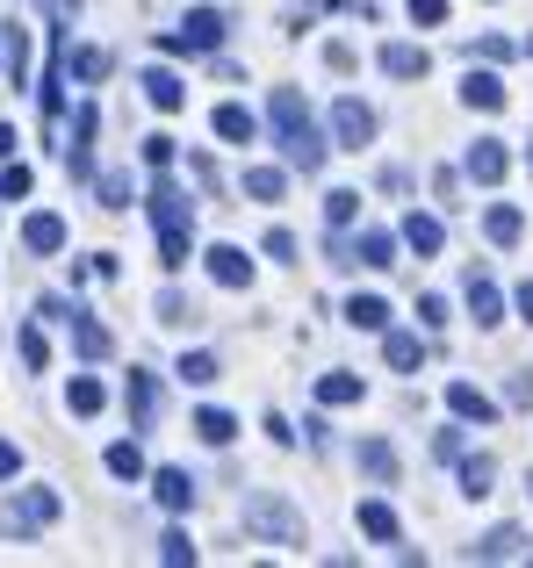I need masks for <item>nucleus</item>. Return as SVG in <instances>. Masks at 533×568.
Listing matches in <instances>:
<instances>
[{
    "label": "nucleus",
    "instance_id": "obj_1",
    "mask_svg": "<svg viewBox=\"0 0 533 568\" xmlns=\"http://www.w3.org/2000/svg\"><path fill=\"white\" fill-rule=\"evenodd\" d=\"M152 223H159V266H188V245H195V216H188V194L173 181L152 187Z\"/></svg>",
    "mask_w": 533,
    "mask_h": 568
},
{
    "label": "nucleus",
    "instance_id": "obj_2",
    "mask_svg": "<svg viewBox=\"0 0 533 568\" xmlns=\"http://www.w3.org/2000/svg\"><path fill=\"white\" fill-rule=\"evenodd\" d=\"M239 518H245V532H260V540H274V547H303V511H295L289 497H274V489H253Z\"/></svg>",
    "mask_w": 533,
    "mask_h": 568
},
{
    "label": "nucleus",
    "instance_id": "obj_3",
    "mask_svg": "<svg viewBox=\"0 0 533 568\" xmlns=\"http://www.w3.org/2000/svg\"><path fill=\"white\" fill-rule=\"evenodd\" d=\"M224 37H231L224 14H217V8H195L181 29H167V37H159V51H173V58H181V51H224Z\"/></svg>",
    "mask_w": 533,
    "mask_h": 568
},
{
    "label": "nucleus",
    "instance_id": "obj_4",
    "mask_svg": "<svg viewBox=\"0 0 533 568\" xmlns=\"http://www.w3.org/2000/svg\"><path fill=\"white\" fill-rule=\"evenodd\" d=\"M332 138L346 144V152L375 144V109H368V101H353V94H339V101H332Z\"/></svg>",
    "mask_w": 533,
    "mask_h": 568
},
{
    "label": "nucleus",
    "instance_id": "obj_5",
    "mask_svg": "<svg viewBox=\"0 0 533 568\" xmlns=\"http://www.w3.org/2000/svg\"><path fill=\"white\" fill-rule=\"evenodd\" d=\"M58 518V489H22V497L8 504V518H0V526L8 532H43Z\"/></svg>",
    "mask_w": 533,
    "mask_h": 568
},
{
    "label": "nucleus",
    "instance_id": "obj_6",
    "mask_svg": "<svg viewBox=\"0 0 533 568\" xmlns=\"http://www.w3.org/2000/svg\"><path fill=\"white\" fill-rule=\"evenodd\" d=\"M123 410H130V432H152V417H159V382L144 375V367H130V382H123Z\"/></svg>",
    "mask_w": 533,
    "mask_h": 568
},
{
    "label": "nucleus",
    "instance_id": "obj_7",
    "mask_svg": "<svg viewBox=\"0 0 533 568\" xmlns=\"http://www.w3.org/2000/svg\"><path fill=\"white\" fill-rule=\"evenodd\" d=\"M281 166H289V173H318L324 166V138H318V130H281Z\"/></svg>",
    "mask_w": 533,
    "mask_h": 568
},
{
    "label": "nucleus",
    "instance_id": "obj_8",
    "mask_svg": "<svg viewBox=\"0 0 533 568\" xmlns=\"http://www.w3.org/2000/svg\"><path fill=\"white\" fill-rule=\"evenodd\" d=\"M505 166H512V159H505V144H497V138H476V144H469V181H476V187H497V181H505Z\"/></svg>",
    "mask_w": 533,
    "mask_h": 568
},
{
    "label": "nucleus",
    "instance_id": "obj_9",
    "mask_svg": "<svg viewBox=\"0 0 533 568\" xmlns=\"http://www.w3.org/2000/svg\"><path fill=\"white\" fill-rule=\"evenodd\" d=\"M533 547H526V532L520 526H497V532H483L476 547H469V561H526Z\"/></svg>",
    "mask_w": 533,
    "mask_h": 568
},
{
    "label": "nucleus",
    "instance_id": "obj_10",
    "mask_svg": "<svg viewBox=\"0 0 533 568\" xmlns=\"http://www.w3.org/2000/svg\"><path fill=\"white\" fill-rule=\"evenodd\" d=\"M462 295H469V317H476L483 332L505 317V295H497V281H491V274H476V266H469V288H462Z\"/></svg>",
    "mask_w": 533,
    "mask_h": 568
},
{
    "label": "nucleus",
    "instance_id": "obj_11",
    "mask_svg": "<svg viewBox=\"0 0 533 568\" xmlns=\"http://www.w3.org/2000/svg\"><path fill=\"white\" fill-rule=\"evenodd\" d=\"M202 260H210V281H217V288H245V281H253V260H245L239 245H210Z\"/></svg>",
    "mask_w": 533,
    "mask_h": 568
},
{
    "label": "nucleus",
    "instance_id": "obj_12",
    "mask_svg": "<svg viewBox=\"0 0 533 568\" xmlns=\"http://www.w3.org/2000/svg\"><path fill=\"white\" fill-rule=\"evenodd\" d=\"M447 410L462 417V425H491V417H497V403L483 396L476 382H447Z\"/></svg>",
    "mask_w": 533,
    "mask_h": 568
},
{
    "label": "nucleus",
    "instance_id": "obj_13",
    "mask_svg": "<svg viewBox=\"0 0 533 568\" xmlns=\"http://www.w3.org/2000/svg\"><path fill=\"white\" fill-rule=\"evenodd\" d=\"M382 72L390 80H425L433 58H425V43H382Z\"/></svg>",
    "mask_w": 533,
    "mask_h": 568
},
{
    "label": "nucleus",
    "instance_id": "obj_14",
    "mask_svg": "<svg viewBox=\"0 0 533 568\" xmlns=\"http://www.w3.org/2000/svg\"><path fill=\"white\" fill-rule=\"evenodd\" d=\"M210 123H217V138H224V144H253V138H260V115H253V109H239V101H224Z\"/></svg>",
    "mask_w": 533,
    "mask_h": 568
},
{
    "label": "nucleus",
    "instance_id": "obj_15",
    "mask_svg": "<svg viewBox=\"0 0 533 568\" xmlns=\"http://www.w3.org/2000/svg\"><path fill=\"white\" fill-rule=\"evenodd\" d=\"M22 245H29V252H66V216H51V209H37V216L22 223Z\"/></svg>",
    "mask_w": 533,
    "mask_h": 568
},
{
    "label": "nucleus",
    "instance_id": "obj_16",
    "mask_svg": "<svg viewBox=\"0 0 533 568\" xmlns=\"http://www.w3.org/2000/svg\"><path fill=\"white\" fill-rule=\"evenodd\" d=\"M462 101H469V109H483V115H497V109H505V80H497V72H469Z\"/></svg>",
    "mask_w": 533,
    "mask_h": 568
},
{
    "label": "nucleus",
    "instance_id": "obj_17",
    "mask_svg": "<svg viewBox=\"0 0 533 568\" xmlns=\"http://www.w3.org/2000/svg\"><path fill=\"white\" fill-rule=\"evenodd\" d=\"M404 245L419 252V260H433V252L447 245V231H440V216H419V209H411V216H404Z\"/></svg>",
    "mask_w": 533,
    "mask_h": 568
},
{
    "label": "nucleus",
    "instance_id": "obj_18",
    "mask_svg": "<svg viewBox=\"0 0 533 568\" xmlns=\"http://www.w3.org/2000/svg\"><path fill=\"white\" fill-rule=\"evenodd\" d=\"M152 497L167 504V511H188V504H195V483H188V468H159V475H152Z\"/></svg>",
    "mask_w": 533,
    "mask_h": 568
},
{
    "label": "nucleus",
    "instance_id": "obj_19",
    "mask_svg": "<svg viewBox=\"0 0 533 568\" xmlns=\"http://www.w3.org/2000/svg\"><path fill=\"white\" fill-rule=\"evenodd\" d=\"M66 332H72V346H80V353H87V361H109V346H115V338H109V332H101V324H94V317H87V310H72V324H66Z\"/></svg>",
    "mask_w": 533,
    "mask_h": 568
},
{
    "label": "nucleus",
    "instance_id": "obj_20",
    "mask_svg": "<svg viewBox=\"0 0 533 568\" xmlns=\"http://www.w3.org/2000/svg\"><path fill=\"white\" fill-rule=\"evenodd\" d=\"M353 460H361L375 483H396V446L390 439H361V446H353Z\"/></svg>",
    "mask_w": 533,
    "mask_h": 568
},
{
    "label": "nucleus",
    "instance_id": "obj_21",
    "mask_svg": "<svg viewBox=\"0 0 533 568\" xmlns=\"http://www.w3.org/2000/svg\"><path fill=\"white\" fill-rule=\"evenodd\" d=\"M346 324H353V332H390V303H382V295H353Z\"/></svg>",
    "mask_w": 533,
    "mask_h": 568
},
{
    "label": "nucleus",
    "instance_id": "obj_22",
    "mask_svg": "<svg viewBox=\"0 0 533 568\" xmlns=\"http://www.w3.org/2000/svg\"><path fill=\"white\" fill-rule=\"evenodd\" d=\"M144 101H152L159 115H173V109H181V101H188V87L173 80V72H144Z\"/></svg>",
    "mask_w": 533,
    "mask_h": 568
},
{
    "label": "nucleus",
    "instance_id": "obj_23",
    "mask_svg": "<svg viewBox=\"0 0 533 568\" xmlns=\"http://www.w3.org/2000/svg\"><path fill=\"white\" fill-rule=\"evenodd\" d=\"M159 324H167V332H195V324H202V310L188 303L181 288H167V295H159Z\"/></svg>",
    "mask_w": 533,
    "mask_h": 568
},
{
    "label": "nucleus",
    "instance_id": "obj_24",
    "mask_svg": "<svg viewBox=\"0 0 533 568\" xmlns=\"http://www.w3.org/2000/svg\"><path fill=\"white\" fill-rule=\"evenodd\" d=\"M382 353H390V367H396V375H419V361H425L419 332H390V338H382Z\"/></svg>",
    "mask_w": 533,
    "mask_h": 568
},
{
    "label": "nucleus",
    "instance_id": "obj_25",
    "mask_svg": "<svg viewBox=\"0 0 533 568\" xmlns=\"http://www.w3.org/2000/svg\"><path fill=\"white\" fill-rule=\"evenodd\" d=\"M266 115H274V130H303V123H310V109H303V94H295V87H274Z\"/></svg>",
    "mask_w": 533,
    "mask_h": 568
},
{
    "label": "nucleus",
    "instance_id": "obj_26",
    "mask_svg": "<svg viewBox=\"0 0 533 568\" xmlns=\"http://www.w3.org/2000/svg\"><path fill=\"white\" fill-rule=\"evenodd\" d=\"M483 231H491V245H520V231H526V216L512 202H497L491 216H483Z\"/></svg>",
    "mask_w": 533,
    "mask_h": 568
},
{
    "label": "nucleus",
    "instance_id": "obj_27",
    "mask_svg": "<svg viewBox=\"0 0 533 568\" xmlns=\"http://www.w3.org/2000/svg\"><path fill=\"white\" fill-rule=\"evenodd\" d=\"M491 483H497V460L491 454H462V489L469 497H491Z\"/></svg>",
    "mask_w": 533,
    "mask_h": 568
},
{
    "label": "nucleus",
    "instance_id": "obj_28",
    "mask_svg": "<svg viewBox=\"0 0 533 568\" xmlns=\"http://www.w3.org/2000/svg\"><path fill=\"white\" fill-rule=\"evenodd\" d=\"M353 260H361V266H396V237H390V231H361Z\"/></svg>",
    "mask_w": 533,
    "mask_h": 568
},
{
    "label": "nucleus",
    "instance_id": "obj_29",
    "mask_svg": "<svg viewBox=\"0 0 533 568\" xmlns=\"http://www.w3.org/2000/svg\"><path fill=\"white\" fill-rule=\"evenodd\" d=\"M361 532H368V540H396V511L382 497H368L361 504Z\"/></svg>",
    "mask_w": 533,
    "mask_h": 568
},
{
    "label": "nucleus",
    "instance_id": "obj_30",
    "mask_svg": "<svg viewBox=\"0 0 533 568\" xmlns=\"http://www.w3.org/2000/svg\"><path fill=\"white\" fill-rule=\"evenodd\" d=\"M195 439L202 446H231V439H239V425H231L224 410H195Z\"/></svg>",
    "mask_w": 533,
    "mask_h": 568
},
{
    "label": "nucleus",
    "instance_id": "obj_31",
    "mask_svg": "<svg viewBox=\"0 0 533 568\" xmlns=\"http://www.w3.org/2000/svg\"><path fill=\"white\" fill-rule=\"evenodd\" d=\"M109 475L138 483V475H144V446H138V439H115V446H109Z\"/></svg>",
    "mask_w": 533,
    "mask_h": 568
},
{
    "label": "nucleus",
    "instance_id": "obj_32",
    "mask_svg": "<svg viewBox=\"0 0 533 568\" xmlns=\"http://www.w3.org/2000/svg\"><path fill=\"white\" fill-rule=\"evenodd\" d=\"M281 187H289L281 166H253V173H245V194H253V202H281Z\"/></svg>",
    "mask_w": 533,
    "mask_h": 568
},
{
    "label": "nucleus",
    "instance_id": "obj_33",
    "mask_svg": "<svg viewBox=\"0 0 533 568\" xmlns=\"http://www.w3.org/2000/svg\"><path fill=\"white\" fill-rule=\"evenodd\" d=\"M353 216H361V194H353V187H332V194H324V223H332V231H346Z\"/></svg>",
    "mask_w": 533,
    "mask_h": 568
},
{
    "label": "nucleus",
    "instance_id": "obj_34",
    "mask_svg": "<svg viewBox=\"0 0 533 568\" xmlns=\"http://www.w3.org/2000/svg\"><path fill=\"white\" fill-rule=\"evenodd\" d=\"M318 403H361V375H318Z\"/></svg>",
    "mask_w": 533,
    "mask_h": 568
},
{
    "label": "nucleus",
    "instance_id": "obj_35",
    "mask_svg": "<svg viewBox=\"0 0 533 568\" xmlns=\"http://www.w3.org/2000/svg\"><path fill=\"white\" fill-rule=\"evenodd\" d=\"M217 375H224V367H217V353H181V382L188 388H210Z\"/></svg>",
    "mask_w": 533,
    "mask_h": 568
},
{
    "label": "nucleus",
    "instance_id": "obj_36",
    "mask_svg": "<svg viewBox=\"0 0 533 568\" xmlns=\"http://www.w3.org/2000/svg\"><path fill=\"white\" fill-rule=\"evenodd\" d=\"M66 72L72 80H101V72H109V51H94V43H87V51H66Z\"/></svg>",
    "mask_w": 533,
    "mask_h": 568
},
{
    "label": "nucleus",
    "instance_id": "obj_37",
    "mask_svg": "<svg viewBox=\"0 0 533 568\" xmlns=\"http://www.w3.org/2000/svg\"><path fill=\"white\" fill-rule=\"evenodd\" d=\"M101 209H130V202H138V187H130V173H101Z\"/></svg>",
    "mask_w": 533,
    "mask_h": 568
},
{
    "label": "nucleus",
    "instance_id": "obj_38",
    "mask_svg": "<svg viewBox=\"0 0 533 568\" xmlns=\"http://www.w3.org/2000/svg\"><path fill=\"white\" fill-rule=\"evenodd\" d=\"M66 403H72V410H80V417H94V410H101V403H109V388H101V382H87V375H80V382H72V388H66Z\"/></svg>",
    "mask_w": 533,
    "mask_h": 568
},
{
    "label": "nucleus",
    "instance_id": "obj_39",
    "mask_svg": "<svg viewBox=\"0 0 533 568\" xmlns=\"http://www.w3.org/2000/svg\"><path fill=\"white\" fill-rule=\"evenodd\" d=\"M8 80L29 87V37H22V29H8Z\"/></svg>",
    "mask_w": 533,
    "mask_h": 568
},
{
    "label": "nucleus",
    "instance_id": "obj_40",
    "mask_svg": "<svg viewBox=\"0 0 533 568\" xmlns=\"http://www.w3.org/2000/svg\"><path fill=\"white\" fill-rule=\"evenodd\" d=\"M159 561H167V568H181V561H195V540H188V532H181V526H173V532H167V540H159Z\"/></svg>",
    "mask_w": 533,
    "mask_h": 568
},
{
    "label": "nucleus",
    "instance_id": "obj_41",
    "mask_svg": "<svg viewBox=\"0 0 533 568\" xmlns=\"http://www.w3.org/2000/svg\"><path fill=\"white\" fill-rule=\"evenodd\" d=\"M29 181H37L29 166H8V173H0V202H22V194H29Z\"/></svg>",
    "mask_w": 533,
    "mask_h": 568
},
{
    "label": "nucleus",
    "instance_id": "obj_42",
    "mask_svg": "<svg viewBox=\"0 0 533 568\" xmlns=\"http://www.w3.org/2000/svg\"><path fill=\"white\" fill-rule=\"evenodd\" d=\"M14 346H22V361H29V367L51 361V353H43V332H37V324H22V338H14Z\"/></svg>",
    "mask_w": 533,
    "mask_h": 568
},
{
    "label": "nucleus",
    "instance_id": "obj_43",
    "mask_svg": "<svg viewBox=\"0 0 533 568\" xmlns=\"http://www.w3.org/2000/svg\"><path fill=\"white\" fill-rule=\"evenodd\" d=\"M505 403H512V410H533V375H512L505 382Z\"/></svg>",
    "mask_w": 533,
    "mask_h": 568
},
{
    "label": "nucleus",
    "instance_id": "obj_44",
    "mask_svg": "<svg viewBox=\"0 0 533 568\" xmlns=\"http://www.w3.org/2000/svg\"><path fill=\"white\" fill-rule=\"evenodd\" d=\"M419 324H425V332H440V324H447V303H440V295H419Z\"/></svg>",
    "mask_w": 533,
    "mask_h": 568
},
{
    "label": "nucleus",
    "instance_id": "obj_45",
    "mask_svg": "<svg viewBox=\"0 0 533 568\" xmlns=\"http://www.w3.org/2000/svg\"><path fill=\"white\" fill-rule=\"evenodd\" d=\"M469 51H476V58H491V65H505V58H512V43H505V37H476Z\"/></svg>",
    "mask_w": 533,
    "mask_h": 568
},
{
    "label": "nucleus",
    "instance_id": "obj_46",
    "mask_svg": "<svg viewBox=\"0 0 533 568\" xmlns=\"http://www.w3.org/2000/svg\"><path fill=\"white\" fill-rule=\"evenodd\" d=\"M411 22H447V0H411Z\"/></svg>",
    "mask_w": 533,
    "mask_h": 568
},
{
    "label": "nucleus",
    "instance_id": "obj_47",
    "mask_svg": "<svg viewBox=\"0 0 533 568\" xmlns=\"http://www.w3.org/2000/svg\"><path fill=\"white\" fill-rule=\"evenodd\" d=\"M266 260H295V237L289 231H266Z\"/></svg>",
    "mask_w": 533,
    "mask_h": 568
},
{
    "label": "nucleus",
    "instance_id": "obj_48",
    "mask_svg": "<svg viewBox=\"0 0 533 568\" xmlns=\"http://www.w3.org/2000/svg\"><path fill=\"white\" fill-rule=\"evenodd\" d=\"M324 65H332V72H353V43H324Z\"/></svg>",
    "mask_w": 533,
    "mask_h": 568
},
{
    "label": "nucleus",
    "instance_id": "obj_49",
    "mask_svg": "<svg viewBox=\"0 0 533 568\" xmlns=\"http://www.w3.org/2000/svg\"><path fill=\"white\" fill-rule=\"evenodd\" d=\"M144 159H152V166H173V138H144Z\"/></svg>",
    "mask_w": 533,
    "mask_h": 568
},
{
    "label": "nucleus",
    "instance_id": "obj_50",
    "mask_svg": "<svg viewBox=\"0 0 533 568\" xmlns=\"http://www.w3.org/2000/svg\"><path fill=\"white\" fill-rule=\"evenodd\" d=\"M14 468H22V446H8V439H0V483H8Z\"/></svg>",
    "mask_w": 533,
    "mask_h": 568
},
{
    "label": "nucleus",
    "instance_id": "obj_51",
    "mask_svg": "<svg viewBox=\"0 0 533 568\" xmlns=\"http://www.w3.org/2000/svg\"><path fill=\"white\" fill-rule=\"evenodd\" d=\"M14 144H22V138H14V130L0 123V159H14Z\"/></svg>",
    "mask_w": 533,
    "mask_h": 568
},
{
    "label": "nucleus",
    "instance_id": "obj_52",
    "mask_svg": "<svg viewBox=\"0 0 533 568\" xmlns=\"http://www.w3.org/2000/svg\"><path fill=\"white\" fill-rule=\"evenodd\" d=\"M520 317L533 324V281H526V288H520Z\"/></svg>",
    "mask_w": 533,
    "mask_h": 568
},
{
    "label": "nucleus",
    "instance_id": "obj_53",
    "mask_svg": "<svg viewBox=\"0 0 533 568\" xmlns=\"http://www.w3.org/2000/svg\"><path fill=\"white\" fill-rule=\"evenodd\" d=\"M526 497H533V475H526Z\"/></svg>",
    "mask_w": 533,
    "mask_h": 568
},
{
    "label": "nucleus",
    "instance_id": "obj_54",
    "mask_svg": "<svg viewBox=\"0 0 533 568\" xmlns=\"http://www.w3.org/2000/svg\"><path fill=\"white\" fill-rule=\"evenodd\" d=\"M526 58H533V37H526Z\"/></svg>",
    "mask_w": 533,
    "mask_h": 568
},
{
    "label": "nucleus",
    "instance_id": "obj_55",
    "mask_svg": "<svg viewBox=\"0 0 533 568\" xmlns=\"http://www.w3.org/2000/svg\"><path fill=\"white\" fill-rule=\"evenodd\" d=\"M526 173H533V152H526Z\"/></svg>",
    "mask_w": 533,
    "mask_h": 568
}]
</instances>
